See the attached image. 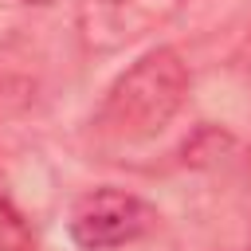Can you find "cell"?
<instances>
[{
    "label": "cell",
    "mask_w": 251,
    "mask_h": 251,
    "mask_svg": "<svg viewBox=\"0 0 251 251\" xmlns=\"http://www.w3.org/2000/svg\"><path fill=\"white\" fill-rule=\"evenodd\" d=\"M188 86H192V75L180 51L157 47L141 55L126 75H118V82L106 90V102L94 126L114 141H145L180 114Z\"/></svg>",
    "instance_id": "6da1fadb"
},
{
    "label": "cell",
    "mask_w": 251,
    "mask_h": 251,
    "mask_svg": "<svg viewBox=\"0 0 251 251\" xmlns=\"http://www.w3.org/2000/svg\"><path fill=\"white\" fill-rule=\"evenodd\" d=\"M184 4L188 0H78V39L86 51L110 55L165 27Z\"/></svg>",
    "instance_id": "7a4b0ae2"
},
{
    "label": "cell",
    "mask_w": 251,
    "mask_h": 251,
    "mask_svg": "<svg viewBox=\"0 0 251 251\" xmlns=\"http://www.w3.org/2000/svg\"><path fill=\"white\" fill-rule=\"evenodd\" d=\"M157 224V212L122 188H94L75 200L71 208V239L82 251H110L122 243L141 239Z\"/></svg>",
    "instance_id": "3957f363"
},
{
    "label": "cell",
    "mask_w": 251,
    "mask_h": 251,
    "mask_svg": "<svg viewBox=\"0 0 251 251\" xmlns=\"http://www.w3.org/2000/svg\"><path fill=\"white\" fill-rule=\"evenodd\" d=\"M0 251H35V235L27 220L0 196Z\"/></svg>",
    "instance_id": "277c9868"
},
{
    "label": "cell",
    "mask_w": 251,
    "mask_h": 251,
    "mask_svg": "<svg viewBox=\"0 0 251 251\" xmlns=\"http://www.w3.org/2000/svg\"><path fill=\"white\" fill-rule=\"evenodd\" d=\"M27 4H55V0H27Z\"/></svg>",
    "instance_id": "5b68a950"
}]
</instances>
